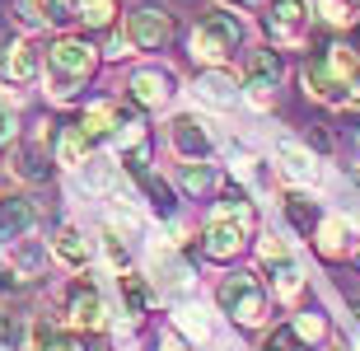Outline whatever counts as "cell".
Returning <instances> with one entry per match:
<instances>
[{"label":"cell","mask_w":360,"mask_h":351,"mask_svg":"<svg viewBox=\"0 0 360 351\" xmlns=\"http://www.w3.org/2000/svg\"><path fill=\"white\" fill-rule=\"evenodd\" d=\"M253 230H257V206L239 192H229L211 206V220L201 230V253L211 262H234V257H243Z\"/></svg>","instance_id":"6da1fadb"},{"label":"cell","mask_w":360,"mask_h":351,"mask_svg":"<svg viewBox=\"0 0 360 351\" xmlns=\"http://www.w3.org/2000/svg\"><path fill=\"white\" fill-rule=\"evenodd\" d=\"M94 70H98V47L75 33H61V38L47 47V94L56 103H70L75 89L89 80Z\"/></svg>","instance_id":"7a4b0ae2"},{"label":"cell","mask_w":360,"mask_h":351,"mask_svg":"<svg viewBox=\"0 0 360 351\" xmlns=\"http://www.w3.org/2000/svg\"><path fill=\"white\" fill-rule=\"evenodd\" d=\"M243 42V19L234 10H206L197 19V28H192V38H187V52H192V61H201V66H225L229 56L239 52Z\"/></svg>","instance_id":"3957f363"},{"label":"cell","mask_w":360,"mask_h":351,"mask_svg":"<svg viewBox=\"0 0 360 351\" xmlns=\"http://www.w3.org/2000/svg\"><path fill=\"white\" fill-rule=\"evenodd\" d=\"M215 300H220V309H225L239 328H262L267 324V291H262V281L248 276V272L225 276L220 291H215Z\"/></svg>","instance_id":"277c9868"},{"label":"cell","mask_w":360,"mask_h":351,"mask_svg":"<svg viewBox=\"0 0 360 351\" xmlns=\"http://www.w3.org/2000/svg\"><path fill=\"white\" fill-rule=\"evenodd\" d=\"M281 80H285V52H281V47L248 52V61H243V94H248V103H253V108L267 113L271 103H276Z\"/></svg>","instance_id":"5b68a950"},{"label":"cell","mask_w":360,"mask_h":351,"mask_svg":"<svg viewBox=\"0 0 360 351\" xmlns=\"http://www.w3.org/2000/svg\"><path fill=\"white\" fill-rule=\"evenodd\" d=\"M178 33V19L169 14V5H155V0H141L127 14V38H131L136 52H160L169 47Z\"/></svg>","instance_id":"8992f818"},{"label":"cell","mask_w":360,"mask_h":351,"mask_svg":"<svg viewBox=\"0 0 360 351\" xmlns=\"http://www.w3.org/2000/svg\"><path fill=\"white\" fill-rule=\"evenodd\" d=\"M309 19H314V14H309L304 0H271L262 28H267L271 47L290 52V47H304V42H309Z\"/></svg>","instance_id":"52a82bcc"},{"label":"cell","mask_w":360,"mask_h":351,"mask_svg":"<svg viewBox=\"0 0 360 351\" xmlns=\"http://www.w3.org/2000/svg\"><path fill=\"white\" fill-rule=\"evenodd\" d=\"M304 89L309 98H319V103H333V108H347V98H351V84L337 75L328 61H323L319 52L304 61Z\"/></svg>","instance_id":"ba28073f"},{"label":"cell","mask_w":360,"mask_h":351,"mask_svg":"<svg viewBox=\"0 0 360 351\" xmlns=\"http://www.w3.org/2000/svg\"><path fill=\"white\" fill-rule=\"evenodd\" d=\"M169 146H174L178 160H211L215 141H211V132H206V122L183 113V117L169 122Z\"/></svg>","instance_id":"9c48e42d"},{"label":"cell","mask_w":360,"mask_h":351,"mask_svg":"<svg viewBox=\"0 0 360 351\" xmlns=\"http://www.w3.org/2000/svg\"><path fill=\"white\" fill-rule=\"evenodd\" d=\"M169 94H174V75L164 66H141L127 80V98H131L136 108H164Z\"/></svg>","instance_id":"30bf717a"},{"label":"cell","mask_w":360,"mask_h":351,"mask_svg":"<svg viewBox=\"0 0 360 351\" xmlns=\"http://www.w3.org/2000/svg\"><path fill=\"white\" fill-rule=\"evenodd\" d=\"M14 174L24 178V183H47L52 178V164L56 155H47V122H38V132H33V141H24V146L14 150Z\"/></svg>","instance_id":"8fae6325"},{"label":"cell","mask_w":360,"mask_h":351,"mask_svg":"<svg viewBox=\"0 0 360 351\" xmlns=\"http://www.w3.org/2000/svg\"><path fill=\"white\" fill-rule=\"evenodd\" d=\"M33 225H38V206L28 202V197H19V192H5L0 197V243L28 239Z\"/></svg>","instance_id":"7c38bea8"},{"label":"cell","mask_w":360,"mask_h":351,"mask_svg":"<svg viewBox=\"0 0 360 351\" xmlns=\"http://www.w3.org/2000/svg\"><path fill=\"white\" fill-rule=\"evenodd\" d=\"M66 314H70V324L80 328V333H103L108 328V305H103V295H98L89 281H75Z\"/></svg>","instance_id":"4fadbf2b"},{"label":"cell","mask_w":360,"mask_h":351,"mask_svg":"<svg viewBox=\"0 0 360 351\" xmlns=\"http://www.w3.org/2000/svg\"><path fill=\"white\" fill-rule=\"evenodd\" d=\"M276 169L295 188H314L319 183V160L309 155V146H295V141H281L276 146Z\"/></svg>","instance_id":"5bb4252c"},{"label":"cell","mask_w":360,"mask_h":351,"mask_svg":"<svg viewBox=\"0 0 360 351\" xmlns=\"http://www.w3.org/2000/svg\"><path fill=\"white\" fill-rule=\"evenodd\" d=\"M239 89H243V80H234L225 66H206L197 75V98H201V103H211V108H234Z\"/></svg>","instance_id":"9a60e30c"},{"label":"cell","mask_w":360,"mask_h":351,"mask_svg":"<svg viewBox=\"0 0 360 351\" xmlns=\"http://www.w3.org/2000/svg\"><path fill=\"white\" fill-rule=\"evenodd\" d=\"M314 248H319V257H328V262L351 257V253H356V243H351V225L342 216H323L319 230H314Z\"/></svg>","instance_id":"2e32d148"},{"label":"cell","mask_w":360,"mask_h":351,"mask_svg":"<svg viewBox=\"0 0 360 351\" xmlns=\"http://www.w3.org/2000/svg\"><path fill=\"white\" fill-rule=\"evenodd\" d=\"M19 14H24L28 28H66V24L80 19L75 14V0H24Z\"/></svg>","instance_id":"e0dca14e"},{"label":"cell","mask_w":360,"mask_h":351,"mask_svg":"<svg viewBox=\"0 0 360 351\" xmlns=\"http://www.w3.org/2000/svg\"><path fill=\"white\" fill-rule=\"evenodd\" d=\"M38 75V52L28 47L24 38H14L0 47V80H10V84H24Z\"/></svg>","instance_id":"ac0fdd59"},{"label":"cell","mask_w":360,"mask_h":351,"mask_svg":"<svg viewBox=\"0 0 360 351\" xmlns=\"http://www.w3.org/2000/svg\"><path fill=\"white\" fill-rule=\"evenodd\" d=\"M28 342H33V351H89L84 347V333L75 328V333H66V328L47 324V319H38V324L28 328Z\"/></svg>","instance_id":"d6986e66"},{"label":"cell","mask_w":360,"mask_h":351,"mask_svg":"<svg viewBox=\"0 0 360 351\" xmlns=\"http://www.w3.org/2000/svg\"><path fill=\"white\" fill-rule=\"evenodd\" d=\"M10 267H14L19 281H33V276H42V267H47V248H42L38 239L10 243Z\"/></svg>","instance_id":"ffe728a7"},{"label":"cell","mask_w":360,"mask_h":351,"mask_svg":"<svg viewBox=\"0 0 360 351\" xmlns=\"http://www.w3.org/2000/svg\"><path fill=\"white\" fill-rule=\"evenodd\" d=\"M215 183H220V174H215L206 160H183L178 164V188H183L187 197H211Z\"/></svg>","instance_id":"44dd1931"},{"label":"cell","mask_w":360,"mask_h":351,"mask_svg":"<svg viewBox=\"0 0 360 351\" xmlns=\"http://www.w3.org/2000/svg\"><path fill=\"white\" fill-rule=\"evenodd\" d=\"M314 14H319L333 33H351V28H360V0H314Z\"/></svg>","instance_id":"7402d4cb"},{"label":"cell","mask_w":360,"mask_h":351,"mask_svg":"<svg viewBox=\"0 0 360 351\" xmlns=\"http://www.w3.org/2000/svg\"><path fill=\"white\" fill-rule=\"evenodd\" d=\"M89 150H94V141L80 132V122L56 136V164H66V169H84L89 164Z\"/></svg>","instance_id":"603a6c76"},{"label":"cell","mask_w":360,"mask_h":351,"mask_svg":"<svg viewBox=\"0 0 360 351\" xmlns=\"http://www.w3.org/2000/svg\"><path fill=\"white\" fill-rule=\"evenodd\" d=\"M319 56H323V61H328V66H333L347 84H360V52L351 47V42L337 38V42H328V47H319Z\"/></svg>","instance_id":"cb8c5ba5"},{"label":"cell","mask_w":360,"mask_h":351,"mask_svg":"<svg viewBox=\"0 0 360 351\" xmlns=\"http://www.w3.org/2000/svg\"><path fill=\"white\" fill-rule=\"evenodd\" d=\"M52 253L66 262V267H84L89 262V243H84V234L75 230V225H61V230L52 234Z\"/></svg>","instance_id":"d4e9b609"},{"label":"cell","mask_w":360,"mask_h":351,"mask_svg":"<svg viewBox=\"0 0 360 351\" xmlns=\"http://www.w3.org/2000/svg\"><path fill=\"white\" fill-rule=\"evenodd\" d=\"M285 220H290L295 230L300 234H309V239H314V230H319V220H323V211H319V202H309L304 192H290V197H285Z\"/></svg>","instance_id":"484cf974"},{"label":"cell","mask_w":360,"mask_h":351,"mask_svg":"<svg viewBox=\"0 0 360 351\" xmlns=\"http://www.w3.org/2000/svg\"><path fill=\"white\" fill-rule=\"evenodd\" d=\"M155 272L164 276L169 291H187V286H192V267H187L174 248H155Z\"/></svg>","instance_id":"4316f807"},{"label":"cell","mask_w":360,"mask_h":351,"mask_svg":"<svg viewBox=\"0 0 360 351\" xmlns=\"http://www.w3.org/2000/svg\"><path fill=\"white\" fill-rule=\"evenodd\" d=\"M271 291H276V300H285V305H295L300 300V291H304V272H300V262H281V267H271Z\"/></svg>","instance_id":"83f0119b"},{"label":"cell","mask_w":360,"mask_h":351,"mask_svg":"<svg viewBox=\"0 0 360 351\" xmlns=\"http://www.w3.org/2000/svg\"><path fill=\"white\" fill-rule=\"evenodd\" d=\"M141 188H146V197H150V211H155V216H160V220H174L178 202H174V188H169L164 178L146 174V178H141Z\"/></svg>","instance_id":"f1b7e54d"},{"label":"cell","mask_w":360,"mask_h":351,"mask_svg":"<svg viewBox=\"0 0 360 351\" xmlns=\"http://www.w3.org/2000/svg\"><path fill=\"white\" fill-rule=\"evenodd\" d=\"M117 291H122V300H127V309H131V314H146L150 309L146 276H136V272H117Z\"/></svg>","instance_id":"f546056e"},{"label":"cell","mask_w":360,"mask_h":351,"mask_svg":"<svg viewBox=\"0 0 360 351\" xmlns=\"http://www.w3.org/2000/svg\"><path fill=\"white\" fill-rule=\"evenodd\" d=\"M75 14H80L84 28H112L117 5H112V0H75Z\"/></svg>","instance_id":"4dcf8cb0"},{"label":"cell","mask_w":360,"mask_h":351,"mask_svg":"<svg viewBox=\"0 0 360 351\" xmlns=\"http://www.w3.org/2000/svg\"><path fill=\"white\" fill-rule=\"evenodd\" d=\"M103 257L112 262V272H131V253H127V239H122L117 225L103 230Z\"/></svg>","instance_id":"1f68e13d"},{"label":"cell","mask_w":360,"mask_h":351,"mask_svg":"<svg viewBox=\"0 0 360 351\" xmlns=\"http://www.w3.org/2000/svg\"><path fill=\"white\" fill-rule=\"evenodd\" d=\"M257 262L262 267H281V262H290V243L285 239H276V234H267V239H257Z\"/></svg>","instance_id":"d6a6232c"},{"label":"cell","mask_w":360,"mask_h":351,"mask_svg":"<svg viewBox=\"0 0 360 351\" xmlns=\"http://www.w3.org/2000/svg\"><path fill=\"white\" fill-rule=\"evenodd\" d=\"M262 351H309V342L300 338V333H295L290 324H281V328H271V333H267Z\"/></svg>","instance_id":"836d02e7"},{"label":"cell","mask_w":360,"mask_h":351,"mask_svg":"<svg viewBox=\"0 0 360 351\" xmlns=\"http://www.w3.org/2000/svg\"><path fill=\"white\" fill-rule=\"evenodd\" d=\"M295 333H300V338H304V342H319L323 338V333H328V319H323V314L319 309H304V314H295Z\"/></svg>","instance_id":"e575fe53"},{"label":"cell","mask_w":360,"mask_h":351,"mask_svg":"<svg viewBox=\"0 0 360 351\" xmlns=\"http://www.w3.org/2000/svg\"><path fill=\"white\" fill-rule=\"evenodd\" d=\"M197 314L201 309H183V314H178V324H183L197 342H206V338H211V324H206V319H197Z\"/></svg>","instance_id":"d590c367"},{"label":"cell","mask_w":360,"mask_h":351,"mask_svg":"<svg viewBox=\"0 0 360 351\" xmlns=\"http://www.w3.org/2000/svg\"><path fill=\"white\" fill-rule=\"evenodd\" d=\"M19 338H24V324H19L14 314H5V309H0V347H14Z\"/></svg>","instance_id":"8d00e7d4"},{"label":"cell","mask_w":360,"mask_h":351,"mask_svg":"<svg viewBox=\"0 0 360 351\" xmlns=\"http://www.w3.org/2000/svg\"><path fill=\"white\" fill-rule=\"evenodd\" d=\"M14 136H19V127H14V108L0 103V150H14Z\"/></svg>","instance_id":"74e56055"},{"label":"cell","mask_w":360,"mask_h":351,"mask_svg":"<svg viewBox=\"0 0 360 351\" xmlns=\"http://www.w3.org/2000/svg\"><path fill=\"white\" fill-rule=\"evenodd\" d=\"M14 286H19V276H14V267H10V262H0V295H10Z\"/></svg>","instance_id":"f35d334b"},{"label":"cell","mask_w":360,"mask_h":351,"mask_svg":"<svg viewBox=\"0 0 360 351\" xmlns=\"http://www.w3.org/2000/svg\"><path fill=\"white\" fill-rule=\"evenodd\" d=\"M160 351H192V347H187V342H183V338H178V333H169V338H164V342H160Z\"/></svg>","instance_id":"ab89813d"},{"label":"cell","mask_w":360,"mask_h":351,"mask_svg":"<svg viewBox=\"0 0 360 351\" xmlns=\"http://www.w3.org/2000/svg\"><path fill=\"white\" fill-rule=\"evenodd\" d=\"M356 146H360V132H356Z\"/></svg>","instance_id":"60d3db41"},{"label":"cell","mask_w":360,"mask_h":351,"mask_svg":"<svg viewBox=\"0 0 360 351\" xmlns=\"http://www.w3.org/2000/svg\"><path fill=\"white\" fill-rule=\"evenodd\" d=\"M333 351H347V347H333Z\"/></svg>","instance_id":"b9f144b4"},{"label":"cell","mask_w":360,"mask_h":351,"mask_svg":"<svg viewBox=\"0 0 360 351\" xmlns=\"http://www.w3.org/2000/svg\"><path fill=\"white\" fill-rule=\"evenodd\" d=\"M356 262H360V253H356Z\"/></svg>","instance_id":"7bdbcfd3"}]
</instances>
